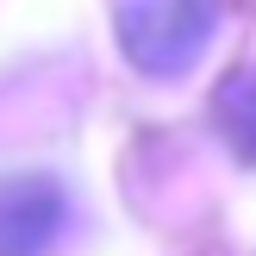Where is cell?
<instances>
[{
  "instance_id": "obj_3",
  "label": "cell",
  "mask_w": 256,
  "mask_h": 256,
  "mask_svg": "<svg viewBox=\"0 0 256 256\" xmlns=\"http://www.w3.org/2000/svg\"><path fill=\"white\" fill-rule=\"evenodd\" d=\"M212 119H219L225 144H232L244 162H256V62H250V69H238L232 82L219 88V100H212Z\"/></svg>"
},
{
  "instance_id": "obj_1",
  "label": "cell",
  "mask_w": 256,
  "mask_h": 256,
  "mask_svg": "<svg viewBox=\"0 0 256 256\" xmlns=\"http://www.w3.org/2000/svg\"><path fill=\"white\" fill-rule=\"evenodd\" d=\"M225 0H119L112 25H119V50L138 75H188L206 56L212 32H219Z\"/></svg>"
},
{
  "instance_id": "obj_2",
  "label": "cell",
  "mask_w": 256,
  "mask_h": 256,
  "mask_svg": "<svg viewBox=\"0 0 256 256\" xmlns=\"http://www.w3.org/2000/svg\"><path fill=\"white\" fill-rule=\"evenodd\" d=\"M69 225V188L50 175H0V256H44Z\"/></svg>"
}]
</instances>
